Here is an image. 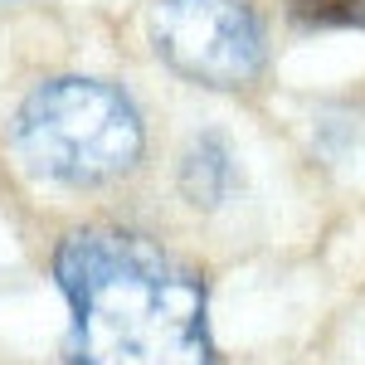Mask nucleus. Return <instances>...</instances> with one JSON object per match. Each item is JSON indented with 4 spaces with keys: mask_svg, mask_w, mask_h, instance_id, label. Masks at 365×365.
I'll return each mask as SVG.
<instances>
[{
    "mask_svg": "<svg viewBox=\"0 0 365 365\" xmlns=\"http://www.w3.org/2000/svg\"><path fill=\"white\" fill-rule=\"evenodd\" d=\"M15 146L29 166L63 185H103L141 161V113L98 78L39 83L15 113Z\"/></svg>",
    "mask_w": 365,
    "mask_h": 365,
    "instance_id": "nucleus-2",
    "label": "nucleus"
},
{
    "mask_svg": "<svg viewBox=\"0 0 365 365\" xmlns=\"http://www.w3.org/2000/svg\"><path fill=\"white\" fill-rule=\"evenodd\" d=\"M73 365H215L205 282L132 229H73L54 253Z\"/></svg>",
    "mask_w": 365,
    "mask_h": 365,
    "instance_id": "nucleus-1",
    "label": "nucleus"
},
{
    "mask_svg": "<svg viewBox=\"0 0 365 365\" xmlns=\"http://www.w3.org/2000/svg\"><path fill=\"white\" fill-rule=\"evenodd\" d=\"M151 44L205 88H244L263 73V25L244 0H151Z\"/></svg>",
    "mask_w": 365,
    "mask_h": 365,
    "instance_id": "nucleus-3",
    "label": "nucleus"
},
{
    "mask_svg": "<svg viewBox=\"0 0 365 365\" xmlns=\"http://www.w3.org/2000/svg\"><path fill=\"white\" fill-rule=\"evenodd\" d=\"M287 15L302 29H365V0H292Z\"/></svg>",
    "mask_w": 365,
    "mask_h": 365,
    "instance_id": "nucleus-5",
    "label": "nucleus"
},
{
    "mask_svg": "<svg viewBox=\"0 0 365 365\" xmlns=\"http://www.w3.org/2000/svg\"><path fill=\"white\" fill-rule=\"evenodd\" d=\"M239 190V161L225 132H200L180 156V195L195 210H220Z\"/></svg>",
    "mask_w": 365,
    "mask_h": 365,
    "instance_id": "nucleus-4",
    "label": "nucleus"
}]
</instances>
